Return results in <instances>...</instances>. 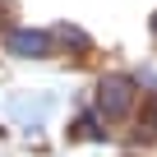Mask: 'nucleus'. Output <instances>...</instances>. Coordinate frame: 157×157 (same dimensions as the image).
Masks as SVG:
<instances>
[{
	"instance_id": "nucleus-3",
	"label": "nucleus",
	"mask_w": 157,
	"mask_h": 157,
	"mask_svg": "<svg viewBox=\"0 0 157 157\" xmlns=\"http://www.w3.org/2000/svg\"><path fill=\"white\" fill-rule=\"evenodd\" d=\"M148 129H157V102L148 106Z\"/></svg>"
},
{
	"instance_id": "nucleus-1",
	"label": "nucleus",
	"mask_w": 157,
	"mask_h": 157,
	"mask_svg": "<svg viewBox=\"0 0 157 157\" xmlns=\"http://www.w3.org/2000/svg\"><path fill=\"white\" fill-rule=\"evenodd\" d=\"M97 111H102V116H125V111H129V78H102Z\"/></svg>"
},
{
	"instance_id": "nucleus-2",
	"label": "nucleus",
	"mask_w": 157,
	"mask_h": 157,
	"mask_svg": "<svg viewBox=\"0 0 157 157\" xmlns=\"http://www.w3.org/2000/svg\"><path fill=\"white\" fill-rule=\"evenodd\" d=\"M10 46H14L19 56H42V51L51 46V37H46V33H14Z\"/></svg>"
}]
</instances>
